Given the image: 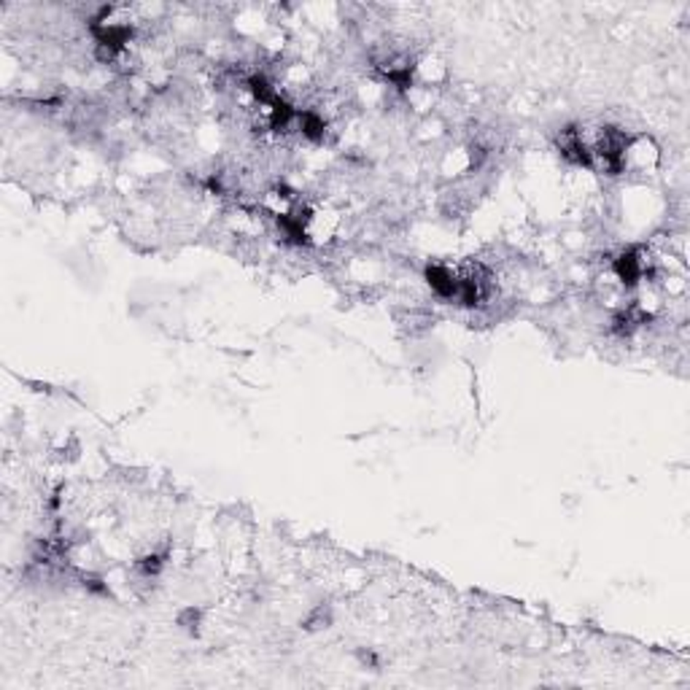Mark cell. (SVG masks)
Listing matches in <instances>:
<instances>
[{"label": "cell", "mask_w": 690, "mask_h": 690, "mask_svg": "<svg viewBox=\"0 0 690 690\" xmlns=\"http://www.w3.org/2000/svg\"><path fill=\"white\" fill-rule=\"evenodd\" d=\"M613 275L621 281L623 289H633L644 278H650V259L639 249H626L613 259Z\"/></svg>", "instance_id": "1"}, {"label": "cell", "mask_w": 690, "mask_h": 690, "mask_svg": "<svg viewBox=\"0 0 690 690\" xmlns=\"http://www.w3.org/2000/svg\"><path fill=\"white\" fill-rule=\"evenodd\" d=\"M661 162V151L655 146L653 138L647 135H636L631 138L626 146V157H623V165L626 170H636V173H653Z\"/></svg>", "instance_id": "2"}, {"label": "cell", "mask_w": 690, "mask_h": 690, "mask_svg": "<svg viewBox=\"0 0 690 690\" xmlns=\"http://www.w3.org/2000/svg\"><path fill=\"white\" fill-rule=\"evenodd\" d=\"M424 278H427L429 289L438 294L439 300H456V294H458V270H453L442 262H435V264L427 267Z\"/></svg>", "instance_id": "3"}, {"label": "cell", "mask_w": 690, "mask_h": 690, "mask_svg": "<svg viewBox=\"0 0 690 690\" xmlns=\"http://www.w3.org/2000/svg\"><path fill=\"white\" fill-rule=\"evenodd\" d=\"M200 621H202V613L200 610H194V607H189L184 610L181 615H179V626L189 631V633H197L200 631Z\"/></svg>", "instance_id": "4"}]
</instances>
